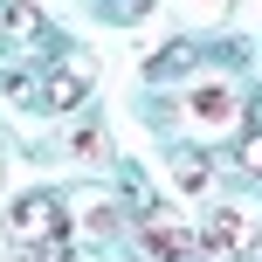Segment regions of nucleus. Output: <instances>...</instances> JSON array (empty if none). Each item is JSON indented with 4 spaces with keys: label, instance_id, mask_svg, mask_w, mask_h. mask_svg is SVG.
<instances>
[{
    "label": "nucleus",
    "instance_id": "obj_1",
    "mask_svg": "<svg viewBox=\"0 0 262 262\" xmlns=\"http://www.w3.org/2000/svg\"><path fill=\"white\" fill-rule=\"evenodd\" d=\"M186 131L193 138H242V90L235 83H200L186 90Z\"/></svg>",
    "mask_w": 262,
    "mask_h": 262
},
{
    "label": "nucleus",
    "instance_id": "obj_2",
    "mask_svg": "<svg viewBox=\"0 0 262 262\" xmlns=\"http://www.w3.org/2000/svg\"><path fill=\"white\" fill-rule=\"evenodd\" d=\"M7 242L14 249H55L62 242V207H55L49 193H28L7 207Z\"/></svg>",
    "mask_w": 262,
    "mask_h": 262
},
{
    "label": "nucleus",
    "instance_id": "obj_3",
    "mask_svg": "<svg viewBox=\"0 0 262 262\" xmlns=\"http://www.w3.org/2000/svg\"><path fill=\"white\" fill-rule=\"evenodd\" d=\"M138 242L152 249V262H186L200 235H193V228H186L172 207H145V221H138Z\"/></svg>",
    "mask_w": 262,
    "mask_h": 262
},
{
    "label": "nucleus",
    "instance_id": "obj_4",
    "mask_svg": "<svg viewBox=\"0 0 262 262\" xmlns=\"http://www.w3.org/2000/svg\"><path fill=\"white\" fill-rule=\"evenodd\" d=\"M200 242H207L214 255H249V249H255V214H242V207H214L207 228H200Z\"/></svg>",
    "mask_w": 262,
    "mask_h": 262
},
{
    "label": "nucleus",
    "instance_id": "obj_5",
    "mask_svg": "<svg viewBox=\"0 0 262 262\" xmlns=\"http://www.w3.org/2000/svg\"><path fill=\"white\" fill-rule=\"evenodd\" d=\"M83 90H90V69H55V76H49V104L55 111L83 104Z\"/></svg>",
    "mask_w": 262,
    "mask_h": 262
},
{
    "label": "nucleus",
    "instance_id": "obj_6",
    "mask_svg": "<svg viewBox=\"0 0 262 262\" xmlns=\"http://www.w3.org/2000/svg\"><path fill=\"white\" fill-rule=\"evenodd\" d=\"M242 172H255V180H262V131L242 138Z\"/></svg>",
    "mask_w": 262,
    "mask_h": 262
},
{
    "label": "nucleus",
    "instance_id": "obj_7",
    "mask_svg": "<svg viewBox=\"0 0 262 262\" xmlns=\"http://www.w3.org/2000/svg\"><path fill=\"white\" fill-rule=\"evenodd\" d=\"M172 172H180V186H207V166H200L193 152H186V159H180V166H172Z\"/></svg>",
    "mask_w": 262,
    "mask_h": 262
},
{
    "label": "nucleus",
    "instance_id": "obj_8",
    "mask_svg": "<svg viewBox=\"0 0 262 262\" xmlns=\"http://www.w3.org/2000/svg\"><path fill=\"white\" fill-rule=\"evenodd\" d=\"M21 262H69V249L55 242V249H21Z\"/></svg>",
    "mask_w": 262,
    "mask_h": 262
}]
</instances>
